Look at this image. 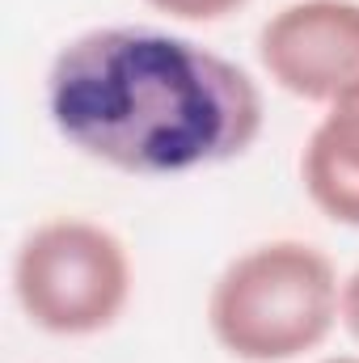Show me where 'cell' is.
Returning a JSON list of instances; mask_svg holds the SVG:
<instances>
[{
  "mask_svg": "<svg viewBox=\"0 0 359 363\" xmlns=\"http://www.w3.org/2000/svg\"><path fill=\"white\" fill-rule=\"evenodd\" d=\"M47 114L81 157L131 178L237 161L267 123L263 89L241 64L148 26L68 38L47 68Z\"/></svg>",
  "mask_w": 359,
  "mask_h": 363,
  "instance_id": "cell-1",
  "label": "cell"
},
{
  "mask_svg": "<svg viewBox=\"0 0 359 363\" xmlns=\"http://www.w3.org/2000/svg\"><path fill=\"white\" fill-rule=\"evenodd\" d=\"M343 321V279L309 241H263L237 254L207 296V330L241 363L317 351Z\"/></svg>",
  "mask_w": 359,
  "mask_h": 363,
  "instance_id": "cell-2",
  "label": "cell"
},
{
  "mask_svg": "<svg viewBox=\"0 0 359 363\" xmlns=\"http://www.w3.org/2000/svg\"><path fill=\"white\" fill-rule=\"evenodd\" d=\"M136 287L131 254L106 224L55 216L34 224L13 254V296L30 325L55 338L110 330Z\"/></svg>",
  "mask_w": 359,
  "mask_h": 363,
  "instance_id": "cell-3",
  "label": "cell"
},
{
  "mask_svg": "<svg viewBox=\"0 0 359 363\" xmlns=\"http://www.w3.org/2000/svg\"><path fill=\"white\" fill-rule=\"evenodd\" d=\"M263 72L292 97L338 101L359 89V0H292L258 30Z\"/></svg>",
  "mask_w": 359,
  "mask_h": 363,
  "instance_id": "cell-4",
  "label": "cell"
},
{
  "mask_svg": "<svg viewBox=\"0 0 359 363\" xmlns=\"http://www.w3.org/2000/svg\"><path fill=\"white\" fill-rule=\"evenodd\" d=\"M300 182L326 220L359 228V89L326 106L300 152Z\"/></svg>",
  "mask_w": 359,
  "mask_h": 363,
  "instance_id": "cell-5",
  "label": "cell"
},
{
  "mask_svg": "<svg viewBox=\"0 0 359 363\" xmlns=\"http://www.w3.org/2000/svg\"><path fill=\"white\" fill-rule=\"evenodd\" d=\"M148 9H157L170 21H190V26H207V21H224L237 9H245V0H144Z\"/></svg>",
  "mask_w": 359,
  "mask_h": 363,
  "instance_id": "cell-6",
  "label": "cell"
},
{
  "mask_svg": "<svg viewBox=\"0 0 359 363\" xmlns=\"http://www.w3.org/2000/svg\"><path fill=\"white\" fill-rule=\"evenodd\" d=\"M343 325L355 334L359 342V271H351L343 279Z\"/></svg>",
  "mask_w": 359,
  "mask_h": 363,
  "instance_id": "cell-7",
  "label": "cell"
},
{
  "mask_svg": "<svg viewBox=\"0 0 359 363\" xmlns=\"http://www.w3.org/2000/svg\"><path fill=\"white\" fill-rule=\"evenodd\" d=\"M317 363H359L355 355H338V359H317Z\"/></svg>",
  "mask_w": 359,
  "mask_h": 363,
  "instance_id": "cell-8",
  "label": "cell"
}]
</instances>
